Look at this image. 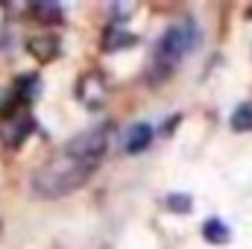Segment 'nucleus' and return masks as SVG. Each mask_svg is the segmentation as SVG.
<instances>
[{
    "instance_id": "nucleus-1",
    "label": "nucleus",
    "mask_w": 252,
    "mask_h": 249,
    "mask_svg": "<svg viewBox=\"0 0 252 249\" xmlns=\"http://www.w3.org/2000/svg\"><path fill=\"white\" fill-rule=\"evenodd\" d=\"M100 164L76 156L70 147H62L53 158H47L35 173H32V182L30 190L38 196V199H59L73 193L76 187H82L97 170Z\"/></svg>"
},
{
    "instance_id": "nucleus-2",
    "label": "nucleus",
    "mask_w": 252,
    "mask_h": 249,
    "mask_svg": "<svg viewBox=\"0 0 252 249\" xmlns=\"http://www.w3.org/2000/svg\"><path fill=\"white\" fill-rule=\"evenodd\" d=\"M196 24L190 18H182L176 24H170L164 30V35L156 44V64L158 67H173L182 56H188L190 50L196 47Z\"/></svg>"
},
{
    "instance_id": "nucleus-3",
    "label": "nucleus",
    "mask_w": 252,
    "mask_h": 249,
    "mask_svg": "<svg viewBox=\"0 0 252 249\" xmlns=\"http://www.w3.org/2000/svg\"><path fill=\"white\" fill-rule=\"evenodd\" d=\"M106 94H109V85H106V79H103L97 70H88L85 76H79V82H76V97H79L82 106L100 109V106L106 103Z\"/></svg>"
},
{
    "instance_id": "nucleus-4",
    "label": "nucleus",
    "mask_w": 252,
    "mask_h": 249,
    "mask_svg": "<svg viewBox=\"0 0 252 249\" xmlns=\"http://www.w3.org/2000/svg\"><path fill=\"white\" fill-rule=\"evenodd\" d=\"M32 115L30 112H15V115H9L6 121H3V129H0V138H3V144L6 147H21L27 138H30V132H32Z\"/></svg>"
},
{
    "instance_id": "nucleus-5",
    "label": "nucleus",
    "mask_w": 252,
    "mask_h": 249,
    "mask_svg": "<svg viewBox=\"0 0 252 249\" xmlns=\"http://www.w3.org/2000/svg\"><path fill=\"white\" fill-rule=\"evenodd\" d=\"M27 50H30V56H32L35 62L47 64V62H53V59L59 56V38L50 35V32H44V35H32L30 44H27Z\"/></svg>"
},
{
    "instance_id": "nucleus-6",
    "label": "nucleus",
    "mask_w": 252,
    "mask_h": 249,
    "mask_svg": "<svg viewBox=\"0 0 252 249\" xmlns=\"http://www.w3.org/2000/svg\"><path fill=\"white\" fill-rule=\"evenodd\" d=\"M153 141V126L147 124H135L129 132H126V153H144Z\"/></svg>"
},
{
    "instance_id": "nucleus-7",
    "label": "nucleus",
    "mask_w": 252,
    "mask_h": 249,
    "mask_svg": "<svg viewBox=\"0 0 252 249\" xmlns=\"http://www.w3.org/2000/svg\"><path fill=\"white\" fill-rule=\"evenodd\" d=\"M138 38L132 35V32H126L124 27H112V30H106V38H103V47L106 50H126V47H132Z\"/></svg>"
},
{
    "instance_id": "nucleus-8",
    "label": "nucleus",
    "mask_w": 252,
    "mask_h": 249,
    "mask_svg": "<svg viewBox=\"0 0 252 249\" xmlns=\"http://www.w3.org/2000/svg\"><path fill=\"white\" fill-rule=\"evenodd\" d=\"M202 238L208 241V244H229V226L226 223H220V220H208L205 226H202Z\"/></svg>"
},
{
    "instance_id": "nucleus-9",
    "label": "nucleus",
    "mask_w": 252,
    "mask_h": 249,
    "mask_svg": "<svg viewBox=\"0 0 252 249\" xmlns=\"http://www.w3.org/2000/svg\"><path fill=\"white\" fill-rule=\"evenodd\" d=\"M232 129L235 132H252V103H241L232 115Z\"/></svg>"
},
{
    "instance_id": "nucleus-10",
    "label": "nucleus",
    "mask_w": 252,
    "mask_h": 249,
    "mask_svg": "<svg viewBox=\"0 0 252 249\" xmlns=\"http://www.w3.org/2000/svg\"><path fill=\"white\" fill-rule=\"evenodd\" d=\"M167 208L176 211V214H188L190 211V196L188 193H170V196H167Z\"/></svg>"
},
{
    "instance_id": "nucleus-11",
    "label": "nucleus",
    "mask_w": 252,
    "mask_h": 249,
    "mask_svg": "<svg viewBox=\"0 0 252 249\" xmlns=\"http://www.w3.org/2000/svg\"><path fill=\"white\" fill-rule=\"evenodd\" d=\"M38 88V79L35 76H24V79H18V94L21 97H32L30 91H35Z\"/></svg>"
},
{
    "instance_id": "nucleus-12",
    "label": "nucleus",
    "mask_w": 252,
    "mask_h": 249,
    "mask_svg": "<svg viewBox=\"0 0 252 249\" xmlns=\"http://www.w3.org/2000/svg\"><path fill=\"white\" fill-rule=\"evenodd\" d=\"M30 12H32V15H38V18H44V21H53V18L59 15V9H56V6H32Z\"/></svg>"
}]
</instances>
